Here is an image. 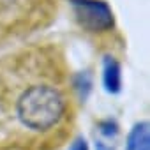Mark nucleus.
I'll return each instance as SVG.
<instances>
[{"label":"nucleus","instance_id":"423d86ee","mask_svg":"<svg viewBox=\"0 0 150 150\" xmlns=\"http://www.w3.org/2000/svg\"><path fill=\"white\" fill-rule=\"evenodd\" d=\"M103 129V134H106V136H115L117 134V124L113 122V120H104V122H101L99 124Z\"/></svg>","mask_w":150,"mask_h":150},{"label":"nucleus","instance_id":"f03ea898","mask_svg":"<svg viewBox=\"0 0 150 150\" xmlns=\"http://www.w3.org/2000/svg\"><path fill=\"white\" fill-rule=\"evenodd\" d=\"M58 13V0H0V48L18 46L48 28Z\"/></svg>","mask_w":150,"mask_h":150},{"label":"nucleus","instance_id":"f257e3e1","mask_svg":"<svg viewBox=\"0 0 150 150\" xmlns=\"http://www.w3.org/2000/svg\"><path fill=\"white\" fill-rule=\"evenodd\" d=\"M76 118V92L60 42H23L0 55V150H60Z\"/></svg>","mask_w":150,"mask_h":150},{"label":"nucleus","instance_id":"20e7f679","mask_svg":"<svg viewBox=\"0 0 150 150\" xmlns=\"http://www.w3.org/2000/svg\"><path fill=\"white\" fill-rule=\"evenodd\" d=\"M104 88L110 94H118L122 87V76H120V64L115 57L106 55L104 57V72H103Z\"/></svg>","mask_w":150,"mask_h":150},{"label":"nucleus","instance_id":"39448f33","mask_svg":"<svg viewBox=\"0 0 150 150\" xmlns=\"http://www.w3.org/2000/svg\"><path fill=\"white\" fill-rule=\"evenodd\" d=\"M127 150H148V122L136 124L127 136Z\"/></svg>","mask_w":150,"mask_h":150},{"label":"nucleus","instance_id":"0eeeda50","mask_svg":"<svg viewBox=\"0 0 150 150\" xmlns=\"http://www.w3.org/2000/svg\"><path fill=\"white\" fill-rule=\"evenodd\" d=\"M71 150H87V143H85V139H76L72 143V146H71Z\"/></svg>","mask_w":150,"mask_h":150},{"label":"nucleus","instance_id":"7ed1b4c3","mask_svg":"<svg viewBox=\"0 0 150 150\" xmlns=\"http://www.w3.org/2000/svg\"><path fill=\"white\" fill-rule=\"evenodd\" d=\"M78 28L92 37H106L117 30L111 7L104 0H69Z\"/></svg>","mask_w":150,"mask_h":150}]
</instances>
